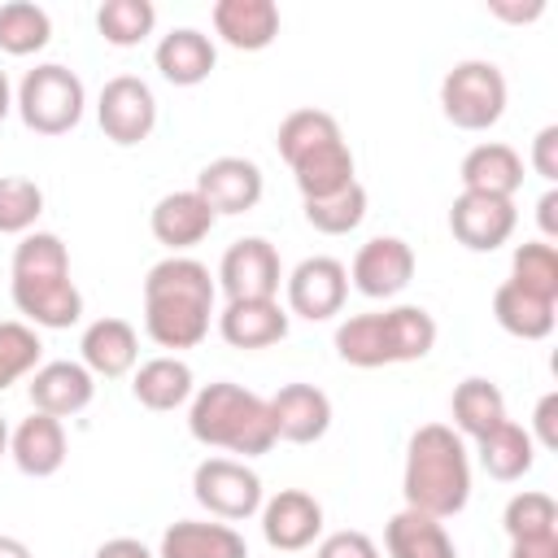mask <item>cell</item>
<instances>
[{
  "instance_id": "1",
  "label": "cell",
  "mask_w": 558,
  "mask_h": 558,
  "mask_svg": "<svg viewBox=\"0 0 558 558\" xmlns=\"http://www.w3.org/2000/svg\"><path fill=\"white\" fill-rule=\"evenodd\" d=\"M214 275L196 257L170 253L144 275V331L161 349H196L214 318Z\"/></svg>"
},
{
  "instance_id": "2",
  "label": "cell",
  "mask_w": 558,
  "mask_h": 558,
  "mask_svg": "<svg viewBox=\"0 0 558 558\" xmlns=\"http://www.w3.org/2000/svg\"><path fill=\"white\" fill-rule=\"evenodd\" d=\"M401 493L410 510H423L432 519H453L471 501V458L453 427L423 423L405 445V471Z\"/></svg>"
},
{
  "instance_id": "3",
  "label": "cell",
  "mask_w": 558,
  "mask_h": 558,
  "mask_svg": "<svg viewBox=\"0 0 558 558\" xmlns=\"http://www.w3.org/2000/svg\"><path fill=\"white\" fill-rule=\"evenodd\" d=\"M187 432H192V440H201L209 449L240 453V458H262L275 449L270 405L231 379H218V384H205L201 392H192Z\"/></svg>"
},
{
  "instance_id": "4",
  "label": "cell",
  "mask_w": 558,
  "mask_h": 558,
  "mask_svg": "<svg viewBox=\"0 0 558 558\" xmlns=\"http://www.w3.org/2000/svg\"><path fill=\"white\" fill-rule=\"evenodd\" d=\"M436 349V318L423 305H392L375 314H353L336 327V353L349 366L375 371L397 362H418Z\"/></svg>"
},
{
  "instance_id": "5",
  "label": "cell",
  "mask_w": 558,
  "mask_h": 558,
  "mask_svg": "<svg viewBox=\"0 0 558 558\" xmlns=\"http://www.w3.org/2000/svg\"><path fill=\"white\" fill-rule=\"evenodd\" d=\"M17 113L26 122V131L35 135H65L78 126L83 118V105H87V92H83V78L57 61L48 65H35L26 70V78L17 83Z\"/></svg>"
},
{
  "instance_id": "6",
  "label": "cell",
  "mask_w": 558,
  "mask_h": 558,
  "mask_svg": "<svg viewBox=\"0 0 558 558\" xmlns=\"http://www.w3.org/2000/svg\"><path fill=\"white\" fill-rule=\"evenodd\" d=\"M506 74L493 61H458L445 78H440V113L458 126V131H488L501 122L506 113Z\"/></svg>"
},
{
  "instance_id": "7",
  "label": "cell",
  "mask_w": 558,
  "mask_h": 558,
  "mask_svg": "<svg viewBox=\"0 0 558 558\" xmlns=\"http://www.w3.org/2000/svg\"><path fill=\"white\" fill-rule=\"evenodd\" d=\"M192 497L222 523L253 519L262 510V475L240 458H205L192 471Z\"/></svg>"
},
{
  "instance_id": "8",
  "label": "cell",
  "mask_w": 558,
  "mask_h": 558,
  "mask_svg": "<svg viewBox=\"0 0 558 558\" xmlns=\"http://www.w3.org/2000/svg\"><path fill=\"white\" fill-rule=\"evenodd\" d=\"M96 118H100V131L105 140L131 148V144H144L157 126V96L144 78L135 74H118L100 87V100H96Z\"/></svg>"
},
{
  "instance_id": "9",
  "label": "cell",
  "mask_w": 558,
  "mask_h": 558,
  "mask_svg": "<svg viewBox=\"0 0 558 558\" xmlns=\"http://www.w3.org/2000/svg\"><path fill=\"white\" fill-rule=\"evenodd\" d=\"M218 283H222L227 301H275L279 283H283V266H279L275 244L262 235L235 240L218 262Z\"/></svg>"
},
{
  "instance_id": "10",
  "label": "cell",
  "mask_w": 558,
  "mask_h": 558,
  "mask_svg": "<svg viewBox=\"0 0 558 558\" xmlns=\"http://www.w3.org/2000/svg\"><path fill=\"white\" fill-rule=\"evenodd\" d=\"M519 227V209L506 196H480V192H458L449 209V231L462 248L471 253H493L501 248Z\"/></svg>"
},
{
  "instance_id": "11",
  "label": "cell",
  "mask_w": 558,
  "mask_h": 558,
  "mask_svg": "<svg viewBox=\"0 0 558 558\" xmlns=\"http://www.w3.org/2000/svg\"><path fill=\"white\" fill-rule=\"evenodd\" d=\"M349 279H353V288L362 296L388 301V296L410 288V279H414V248L401 235H375V240H366L353 253Z\"/></svg>"
},
{
  "instance_id": "12",
  "label": "cell",
  "mask_w": 558,
  "mask_h": 558,
  "mask_svg": "<svg viewBox=\"0 0 558 558\" xmlns=\"http://www.w3.org/2000/svg\"><path fill=\"white\" fill-rule=\"evenodd\" d=\"M288 310L296 318H310V323H323L331 314L344 310V296H349V270L344 262L336 257H305L288 279Z\"/></svg>"
},
{
  "instance_id": "13",
  "label": "cell",
  "mask_w": 558,
  "mask_h": 558,
  "mask_svg": "<svg viewBox=\"0 0 558 558\" xmlns=\"http://www.w3.org/2000/svg\"><path fill=\"white\" fill-rule=\"evenodd\" d=\"M192 192L214 214H244V209H253L262 201L266 179H262V166L248 161V157H214V161L201 166Z\"/></svg>"
},
{
  "instance_id": "14",
  "label": "cell",
  "mask_w": 558,
  "mask_h": 558,
  "mask_svg": "<svg viewBox=\"0 0 558 558\" xmlns=\"http://www.w3.org/2000/svg\"><path fill=\"white\" fill-rule=\"evenodd\" d=\"M323 532V506L318 497L301 493V488H279L270 501H262V536L270 549L279 554H296L310 549Z\"/></svg>"
},
{
  "instance_id": "15",
  "label": "cell",
  "mask_w": 558,
  "mask_h": 558,
  "mask_svg": "<svg viewBox=\"0 0 558 558\" xmlns=\"http://www.w3.org/2000/svg\"><path fill=\"white\" fill-rule=\"evenodd\" d=\"M13 305L48 331L74 327L83 318V296L70 275H13Z\"/></svg>"
},
{
  "instance_id": "16",
  "label": "cell",
  "mask_w": 558,
  "mask_h": 558,
  "mask_svg": "<svg viewBox=\"0 0 558 558\" xmlns=\"http://www.w3.org/2000/svg\"><path fill=\"white\" fill-rule=\"evenodd\" d=\"M266 405H270L275 440L314 445L331 427V397L323 388H314V384H283Z\"/></svg>"
},
{
  "instance_id": "17",
  "label": "cell",
  "mask_w": 558,
  "mask_h": 558,
  "mask_svg": "<svg viewBox=\"0 0 558 558\" xmlns=\"http://www.w3.org/2000/svg\"><path fill=\"white\" fill-rule=\"evenodd\" d=\"M288 166H292V179L301 187V201H323V196L353 183V148L344 144V131L301 148Z\"/></svg>"
},
{
  "instance_id": "18",
  "label": "cell",
  "mask_w": 558,
  "mask_h": 558,
  "mask_svg": "<svg viewBox=\"0 0 558 558\" xmlns=\"http://www.w3.org/2000/svg\"><path fill=\"white\" fill-rule=\"evenodd\" d=\"M96 397V375L83 362H44L31 375V405L52 418H70L87 410Z\"/></svg>"
},
{
  "instance_id": "19",
  "label": "cell",
  "mask_w": 558,
  "mask_h": 558,
  "mask_svg": "<svg viewBox=\"0 0 558 558\" xmlns=\"http://www.w3.org/2000/svg\"><path fill=\"white\" fill-rule=\"evenodd\" d=\"M214 31L235 52H262L279 39V4L275 0H218Z\"/></svg>"
},
{
  "instance_id": "20",
  "label": "cell",
  "mask_w": 558,
  "mask_h": 558,
  "mask_svg": "<svg viewBox=\"0 0 558 558\" xmlns=\"http://www.w3.org/2000/svg\"><path fill=\"white\" fill-rule=\"evenodd\" d=\"M218 214L187 187V192H166L153 214H148V227H153V240L166 244L170 253H183L192 244H201L209 231H214Z\"/></svg>"
},
{
  "instance_id": "21",
  "label": "cell",
  "mask_w": 558,
  "mask_h": 558,
  "mask_svg": "<svg viewBox=\"0 0 558 558\" xmlns=\"http://www.w3.org/2000/svg\"><path fill=\"white\" fill-rule=\"evenodd\" d=\"M78 353H83V366L96 379H122L140 362V336H135V327L126 318H96L83 331Z\"/></svg>"
},
{
  "instance_id": "22",
  "label": "cell",
  "mask_w": 558,
  "mask_h": 558,
  "mask_svg": "<svg viewBox=\"0 0 558 558\" xmlns=\"http://www.w3.org/2000/svg\"><path fill=\"white\" fill-rule=\"evenodd\" d=\"M9 453H13L17 471L31 475V480L57 475L61 462H65V427H61V418L35 410L31 418H22V423L9 432Z\"/></svg>"
},
{
  "instance_id": "23",
  "label": "cell",
  "mask_w": 558,
  "mask_h": 558,
  "mask_svg": "<svg viewBox=\"0 0 558 558\" xmlns=\"http://www.w3.org/2000/svg\"><path fill=\"white\" fill-rule=\"evenodd\" d=\"M153 61H157V70H161L166 83H174V87H196V83H205V78L214 74L218 48H214V39H209L205 31L179 26V31L161 35Z\"/></svg>"
},
{
  "instance_id": "24",
  "label": "cell",
  "mask_w": 558,
  "mask_h": 558,
  "mask_svg": "<svg viewBox=\"0 0 558 558\" xmlns=\"http://www.w3.org/2000/svg\"><path fill=\"white\" fill-rule=\"evenodd\" d=\"M458 179H462V192L514 201V192H519V183H523V157H519L510 144L488 140V144H475V148L462 157Z\"/></svg>"
},
{
  "instance_id": "25",
  "label": "cell",
  "mask_w": 558,
  "mask_h": 558,
  "mask_svg": "<svg viewBox=\"0 0 558 558\" xmlns=\"http://www.w3.org/2000/svg\"><path fill=\"white\" fill-rule=\"evenodd\" d=\"M218 336L231 349H270L288 336V310L279 301H227L218 314Z\"/></svg>"
},
{
  "instance_id": "26",
  "label": "cell",
  "mask_w": 558,
  "mask_h": 558,
  "mask_svg": "<svg viewBox=\"0 0 558 558\" xmlns=\"http://www.w3.org/2000/svg\"><path fill=\"white\" fill-rule=\"evenodd\" d=\"M157 558H248V545L231 523L179 519L161 532Z\"/></svg>"
},
{
  "instance_id": "27",
  "label": "cell",
  "mask_w": 558,
  "mask_h": 558,
  "mask_svg": "<svg viewBox=\"0 0 558 558\" xmlns=\"http://www.w3.org/2000/svg\"><path fill=\"white\" fill-rule=\"evenodd\" d=\"M131 392L144 410H179L183 401H192L196 392V379H192V366L174 353H161V357H148L135 375H131Z\"/></svg>"
},
{
  "instance_id": "28",
  "label": "cell",
  "mask_w": 558,
  "mask_h": 558,
  "mask_svg": "<svg viewBox=\"0 0 558 558\" xmlns=\"http://www.w3.org/2000/svg\"><path fill=\"white\" fill-rule=\"evenodd\" d=\"M384 545H388V558H458V545L445 532V519H432L410 506L388 519Z\"/></svg>"
},
{
  "instance_id": "29",
  "label": "cell",
  "mask_w": 558,
  "mask_h": 558,
  "mask_svg": "<svg viewBox=\"0 0 558 558\" xmlns=\"http://www.w3.org/2000/svg\"><path fill=\"white\" fill-rule=\"evenodd\" d=\"M449 414H453V432H458V436H471V440L488 436L493 427H501V423L510 418L501 388H497L493 379H484V375H471V379H462V384L453 388Z\"/></svg>"
},
{
  "instance_id": "30",
  "label": "cell",
  "mask_w": 558,
  "mask_h": 558,
  "mask_svg": "<svg viewBox=\"0 0 558 558\" xmlns=\"http://www.w3.org/2000/svg\"><path fill=\"white\" fill-rule=\"evenodd\" d=\"M554 310H558V301L532 296V292H523L510 279L493 292V318H497V327L510 331V336H519V340H545L554 331V318H558Z\"/></svg>"
},
{
  "instance_id": "31",
  "label": "cell",
  "mask_w": 558,
  "mask_h": 558,
  "mask_svg": "<svg viewBox=\"0 0 558 558\" xmlns=\"http://www.w3.org/2000/svg\"><path fill=\"white\" fill-rule=\"evenodd\" d=\"M475 445H480V466H484L497 484L523 480V475L532 471V462H536V445H532L527 427H519L514 418H506L501 427H493V432L480 436Z\"/></svg>"
},
{
  "instance_id": "32",
  "label": "cell",
  "mask_w": 558,
  "mask_h": 558,
  "mask_svg": "<svg viewBox=\"0 0 558 558\" xmlns=\"http://www.w3.org/2000/svg\"><path fill=\"white\" fill-rule=\"evenodd\" d=\"M52 39V17L31 4V0H9L0 4V52L9 57H31Z\"/></svg>"
},
{
  "instance_id": "33",
  "label": "cell",
  "mask_w": 558,
  "mask_h": 558,
  "mask_svg": "<svg viewBox=\"0 0 558 558\" xmlns=\"http://www.w3.org/2000/svg\"><path fill=\"white\" fill-rule=\"evenodd\" d=\"M157 26V9L153 0H105L96 9V31L105 35V44L113 48H135L153 35Z\"/></svg>"
},
{
  "instance_id": "34",
  "label": "cell",
  "mask_w": 558,
  "mask_h": 558,
  "mask_svg": "<svg viewBox=\"0 0 558 558\" xmlns=\"http://www.w3.org/2000/svg\"><path fill=\"white\" fill-rule=\"evenodd\" d=\"M301 209H305V222L314 231H323V235H349L366 218V187L353 179L349 187H340V192H331L323 201H301Z\"/></svg>"
},
{
  "instance_id": "35",
  "label": "cell",
  "mask_w": 558,
  "mask_h": 558,
  "mask_svg": "<svg viewBox=\"0 0 558 558\" xmlns=\"http://www.w3.org/2000/svg\"><path fill=\"white\" fill-rule=\"evenodd\" d=\"M510 283H519L532 296L558 301V248L545 240H527L510 257Z\"/></svg>"
},
{
  "instance_id": "36",
  "label": "cell",
  "mask_w": 558,
  "mask_h": 558,
  "mask_svg": "<svg viewBox=\"0 0 558 558\" xmlns=\"http://www.w3.org/2000/svg\"><path fill=\"white\" fill-rule=\"evenodd\" d=\"M501 523H506V536H510V541L549 536V532H558V506H554L549 493H541V488H523V493H514V497L506 501Z\"/></svg>"
},
{
  "instance_id": "37",
  "label": "cell",
  "mask_w": 558,
  "mask_h": 558,
  "mask_svg": "<svg viewBox=\"0 0 558 558\" xmlns=\"http://www.w3.org/2000/svg\"><path fill=\"white\" fill-rule=\"evenodd\" d=\"M44 214V192L35 179L4 174L0 179V235H26Z\"/></svg>"
},
{
  "instance_id": "38",
  "label": "cell",
  "mask_w": 558,
  "mask_h": 558,
  "mask_svg": "<svg viewBox=\"0 0 558 558\" xmlns=\"http://www.w3.org/2000/svg\"><path fill=\"white\" fill-rule=\"evenodd\" d=\"M39 331L31 323H0V392L17 384L22 375L39 371Z\"/></svg>"
},
{
  "instance_id": "39",
  "label": "cell",
  "mask_w": 558,
  "mask_h": 558,
  "mask_svg": "<svg viewBox=\"0 0 558 558\" xmlns=\"http://www.w3.org/2000/svg\"><path fill=\"white\" fill-rule=\"evenodd\" d=\"M13 275H70V253L52 231H26L13 248Z\"/></svg>"
},
{
  "instance_id": "40",
  "label": "cell",
  "mask_w": 558,
  "mask_h": 558,
  "mask_svg": "<svg viewBox=\"0 0 558 558\" xmlns=\"http://www.w3.org/2000/svg\"><path fill=\"white\" fill-rule=\"evenodd\" d=\"M336 131H340V122H336L327 109H292V113L279 122L275 148H279V157H283V161H292L301 148H310V144L327 140V135H336Z\"/></svg>"
},
{
  "instance_id": "41",
  "label": "cell",
  "mask_w": 558,
  "mask_h": 558,
  "mask_svg": "<svg viewBox=\"0 0 558 558\" xmlns=\"http://www.w3.org/2000/svg\"><path fill=\"white\" fill-rule=\"evenodd\" d=\"M314 558H379V545L357 532V527H344V532H331L318 541V554Z\"/></svg>"
},
{
  "instance_id": "42",
  "label": "cell",
  "mask_w": 558,
  "mask_h": 558,
  "mask_svg": "<svg viewBox=\"0 0 558 558\" xmlns=\"http://www.w3.org/2000/svg\"><path fill=\"white\" fill-rule=\"evenodd\" d=\"M532 170L554 187L558 183V126H541L536 140H532Z\"/></svg>"
},
{
  "instance_id": "43",
  "label": "cell",
  "mask_w": 558,
  "mask_h": 558,
  "mask_svg": "<svg viewBox=\"0 0 558 558\" xmlns=\"http://www.w3.org/2000/svg\"><path fill=\"white\" fill-rule=\"evenodd\" d=\"M532 445L541 449H558V392H545L536 401V414H532Z\"/></svg>"
},
{
  "instance_id": "44",
  "label": "cell",
  "mask_w": 558,
  "mask_h": 558,
  "mask_svg": "<svg viewBox=\"0 0 558 558\" xmlns=\"http://www.w3.org/2000/svg\"><path fill=\"white\" fill-rule=\"evenodd\" d=\"M488 13L493 17H501V22H536L541 13H545V4L541 0H532V4H514V0H488Z\"/></svg>"
},
{
  "instance_id": "45",
  "label": "cell",
  "mask_w": 558,
  "mask_h": 558,
  "mask_svg": "<svg viewBox=\"0 0 558 558\" xmlns=\"http://www.w3.org/2000/svg\"><path fill=\"white\" fill-rule=\"evenodd\" d=\"M510 558H558V532L532 536V541H510Z\"/></svg>"
},
{
  "instance_id": "46",
  "label": "cell",
  "mask_w": 558,
  "mask_h": 558,
  "mask_svg": "<svg viewBox=\"0 0 558 558\" xmlns=\"http://www.w3.org/2000/svg\"><path fill=\"white\" fill-rule=\"evenodd\" d=\"M92 558H153V549H148L144 541H135V536H113V541H105Z\"/></svg>"
},
{
  "instance_id": "47",
  "label": "cell",
  "mask_w": 558,
  "mask_h": 558,
  "mask_svg": "<svg viewBox=\"0 0 558 558\" xmlns=\"http://www.w3.org/2000/svg\"><path fill=\"white\" fill-rule=\"evenodd\" d=\"M536 222H541L545 244L558 240V187H545V196L536 201Z\"/></svg>"
},
{
  "instance_id": "48",
  "label": "cell",
  "mask_w": 558,
  "mask_h": 558,
  "mask_svg": "<svg viewBox=\"0 0 558 558\" xmlns=\"http://www.w3.org/2000/svg\"><path fill=\"white\" fill-rule=\"evenodd\" d=\"M0 558H35V554H31L26 541H17V536H0Z\"/></svg>"
},
{
  "instance_id": "49",
  "label": "cell",
  "mask_w": 558,
  "mask_h": 558,
  "mask_svg": "<svg viewBox=\"0 0 558 558\" xmlns=\"http://www.w3.org/2000/svg\"><path fill=\"white\" fill-rule=\"evenodd\" d=\"M9 109H13V87H9V78H4V70H0V122L9 118Z\"/></svg>"
},
{
  "instance_id": "50",
  "label": "cell",
  "mask_w": 558,
  "mask_h": 558,
  "mask_svg": "<svg viewBox=\"0 0 558 558\" xmlns=\"http://www.w3.org/2000/svg\"><path fill=\"white\" fill-rule=\"evenodd\" d=\"M0 453H9V423H4V414H0Z\"/></svg>"
}]
</instances>
